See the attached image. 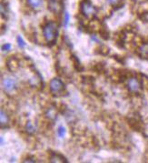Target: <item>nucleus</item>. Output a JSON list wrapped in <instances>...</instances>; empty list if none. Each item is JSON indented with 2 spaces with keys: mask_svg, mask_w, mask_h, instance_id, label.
<instances>
[{
  "mask_svg": "<svg viewBox=\"0 0 148 163\" xmlns=\"http://www.w3.org/2000/svg\"><path fill=\"white\" fill-rule=\"evenodd\" d=\"M8 124H9V117L3 109H1V111H0V126L2 129H4V128L7 127Z\"/></svg>",
  "mask_w": 148,
  "mask_h": 163,
  "instance_id": "nucleus-7",
  "label": "nucleus"
},
{
  "mask_svg": "<svg viewBox=\"0 0 148 163\" xmlns=\"http://www.w3.org/2000/svg\"><path fill=\"white\" fill-rule=\"evenodd\" d=\"M2 85H3V87L6 91L7 92H10V91H13L16 87H17V82L14 79L12 78H6L3 80L2 81Z\"/></svg>",
  "mask_w": 148,
  "mask_h": 163,
  "instance_id": "nucleus-5",
  "label": "nucleus"
},
{
  "mask_svg": "<svg viewBox=\"0 0 148 163\" xmlns=\"http://www.w3.org/2000/svg\"><path fill=\"white\" fill-rule=\"evenodd\" d=\"M10 49H11V45L9 43H6L5 45L2 46V50L3 51H8V50H10Z\"/></svg>",
  "mask_w": 148,
  "mask_h": 163,
  "instance_id": "nucleus-16",
  "label": "nucleus"
},
{
  "mask_svg": "<svg viewBox=\"0 0 148 163\" xmlns=\"http://www.w3.org/2000/svg\"><path fill=\"white\" fill-rule=\"evenodd\" d=\"M57 134L60 138H64L66 135V129L63 126H60L57 130Z\"/></svg>",
  "mask_w": 148,
  "mask_h": 163,
  "instance_id": "nucleus-12",
  "label": "nucleus"
},
{
  "mask_svg": "<svg viewBox=\"0 0 148 163\" xmlns=\"http://www.w3.org/2000/svg\"><path fill=\"white\" fill-rule=\"evenodd\" d=\"M69 18H70L69 14H68V13H66V14H65V22H64V25H65V26H67V24H68V22H69Z\"/></svg>",
  "mask_w": 148,
  "mask_h": 163,
  "instance_id": "nucleus-17",
  "label": "nucleus"
},
{
  "mask_svg": "<svg viewBox=\"0 0 148 163\" xmlns=\"http://www.w3.org/2000/svg\"><path fill=\"white\" fill-rule=\"evenodd\" d=\"M50 161L53 163L55 162H67V161L60 154H56V153H53L51 158H50Z\"/></svg>",
  "mask_w": 148,
  "mask_h": 163,
  "instance_id": "nucleus-10",
  "label": "nucleus"
},
{
  "mask_svg": "<svg viewBox=\"0 0 148 163\" xmlns=\"http://www.w3.org/2000/svg\"><path fill=\"white\" fill-rule=\"evenodd\" d=\"M138 56L143 59H148V42L142 44L137 49Z\"/></svg>",
  "mask_w": 148,
  "mask_h": 163,
  "instance_id": "nucleus-6",
  "label": "nucleus"
},
{
  "mask_svg": "<svg viewBox=\"0 0 148 163\" xmlns=\"http://www.w3.org/2000/svg\"><path fill=\"white\" fill-rule=\"evenodd\" d=\"M126 87L131 93H138L142 89V84L137 78L131 77L126 81Z\"/></svg>",
  "mask_w": 148,
  "mask_h": 163,
  "instance_id": "nucleus-4",
  "label": "nucleus"
},
{
  "mask_svg": "<svg viewBox=\"0 0 148 163\" xmlns=\"http://www.w3.org/2000/svg\"><path fill=\"white\" fill-rule=\"evenodd\" d=\"M6 14H7V10L6 8V6L4 5V3L2 2L1 3V15L3 17H6Z\"/></svg>",
  "mask_w": 148,
  "mask_h": 163,
  "instance_id": "nucleus-14",
  "label": "nucleus"
},
{
  "mask_svg": "<svg viewBox=\"0 0 148 163\" xmlns=\"http://www.w3.org/2000/svg\"><path fill=\"white\" fill-rule=\"evenodd\" d=\"M27 3L30 6V7H32L35 10L40 9L42 5H43V1L42 0H27Z\"/></svg>",
  "mask_w": 148,
  "mask_h": 163,
  "instance_id": "nucleus-9",
  "label": "nucleus"
},
{
  "mask_svg": "<svg viewBox=\"0 0 148 163\" xmlns=\"http://www.w3.org/2000/svg\"><path fill=\"white\" fill-rule=\"evenodd\" d=\"M17 43H18V46L20 47V48H25V46H26V44H25V42L23 40V38L20 37V36H18L17 37Z\"/></svg>",
  "mask_w": 148,
  "mask_h": 163,
  "instance_id": "nucleus-13",
  "label": "nucleus"
},
{
  "mask_svg": "<svg viewBox=\"0 0 148 163\" xmlns=\"http://www.w3.org/2000/svg\"><path fill=\"white\" fill-rule=\"evenodd\" d=\"M25 130H26L27 133H29V134H34V133L36 132V126L33 125L32 122L29 121V122H27L26 125H25Z\"/></svg>",
  "mask_w": 148,
  "mask_h": 163,
  "instance_id": "nucleus-11",
  "label": "nucleus"
},
{
  "mask_svg": "<svg viewBox=\"0 0 148 163\" xmlns=\"http://www.w3.org/2000/svg\"><path fill=\"white\" fill-rule=\"evenodd\" d=\"M48 6H49L50 10L55 13H58L61 8L60 0H48Z\"/></svg>",
  "mask_w": 148,
  "mask_h": 163,
  "instance_id": "nucleus-8",
  "label": "nucleus"
},
{
  "mask_svg": "<svg viewBox=\"0 0 148 163\" xmlns=\"http://www.w3.org/2000/svg\"><path fill=\"white\" fill-rule=\"evenodd\" d=\"M3 143H4V140H3V138H1V144L3 145Z\"/></svg>",
  "mask_w": 148,
  "mask_h": 163,
  "instance_id": "nucleus-19",
  "label": "nucleus"
},
{
  "mask_svg": "<svg viewBox=\"0 0 148 163\" xmlns=\"http://www.w3.org/2000/svg\"><path fill=\"white\" fill-rule=\"evenodd\" d=\"M81 12L86 17H91L97 13V8L88 0H85L81 3Z\"/></svg>",
  "mask_w": 148,
  "mask_h": 163,
  "instance_id": "nucleus-3",
  "label": "nucleus"
},
{
  "mask_svg": "<svg viewBox=\"0 0 148 163\" xmlns=\"http://www.w3.org/2000/svg\"><path fill=\"white\" fill-rule=\"evenodd\" d=\"M50 90L54 95H62L66 90V86L59 79H53L50 81Z\"/></svg>",
  "mask_w": 148,
  "mask_h": 163,
  "instance_id": "nucleus-2",
  "label": "nucleus"
},
{
  "mask_svg": "<svg viewBox=\"0 0 148 163\" xmlns=\"http://www.w3.org/2000/svg\"><path fill=\"white\" fill-rule=\"evenodd\" d=\"M43 35L46 41L49 44H54L57 38L58 29L55 22H49L43 27Z\"/></svg>",
  "mask_w": 148,
  "mask_h": 163,
  "instance_id": "nucleus-1",
  "label": "nucleus"
},
{
  "mask_svg": "<svg viewBox=\"0 0 148 163\" xmlns=\"http://www.w3.org/2000/svg\"><path fill=\"white\" fill-rule=\"evenodd\" d=\"M25 162H36V161L34 159H26V161H25Z\"/></svg>",
  "mask_w": 148,
  "mask_h": 163,
  "instance_id": "nucleus-18",
  "label": "nucleus"
},
{
  "mask_svg": "<svg viewBox=\"0 0 148 163\" xmlns=\"http://www.w3.org/2000/svg\"><path fill=\"white\" fill-rule=\"evenodd\" d=\"M106 1L108 2V4H110L114 6H116L121 3V0H106Z\"/></svg>",
  "mask_w": 148,
  "mask_h": 163,
  "instance_id": "nucleus-15",
  "label": "nucleus"
}]
</instances>
